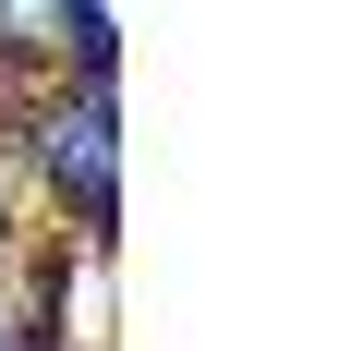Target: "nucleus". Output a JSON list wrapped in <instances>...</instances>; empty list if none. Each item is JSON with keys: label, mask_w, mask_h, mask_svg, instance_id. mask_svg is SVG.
<instances>
[{"label": "nucleus", "mask_w": 363, "mask_h": 351, "mask_svg": "<svg viewBox=\"0 0 363 351\" xmlns=\"http://www.w3.org/2000/svg\"><path fill=\"white\" fill-rule=\"evenodd\" d=\"M25 267V243H13V169H0V279Z\"/></svg>", "instance_id": "2"}, {"label": "nucleus", "mask_w": 363, "mask_h": 351, "mask_svg": "<svg viewBox=\"0 0 363 351\" xmlns=\"http://www.w3.org/2000/svg\"><path fill=\"white\" fill-rule=\"evenodd\" d=\"M25 169L61 206V243H109L121 230V85L61 73L49 109H37V133H25Z\"/></svg>", "instance_id": "1"}]
</instances>
